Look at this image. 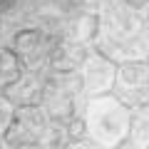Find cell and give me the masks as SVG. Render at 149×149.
<instances>
[{
	"label": "cell",
	"instance_id": "1",
	"mask_svg": "<svg viewBox=\"0 0 149 149\" xmlns=\"http://www.w3.org/2000/svg\"><path fill=\"white\" fill-rule=\"evenodd\" d=\"M97 50L112 62H134L149 57V32L142 13L129 0H102Z\"/></svg>",
	"mask_w": 149,
	"mask_h": 149
},
{
	"label": "cell",
	"instance_id": "2",
	"mask_svg": "<svg viewBox=\"0 0 149 149\" xmlns=\"http://www.w3.org/2000/svg\"><path fill=\"white\" fill-rule=\"evenodd\" d=\"M82 119H85L87 139L95 149H119L129 137L132 109L122 104L114 95H104L87 100Z\"/></svg>",
	"mask_w": 149,
	"mask_h": 149
},
{
	"label": "cell",
	"instance_id": "3",
	"mask_svg": "<svg viewBox=\"0 0 149 149\" xmlns=\"http://www.w3.org/2000/svg\"><path fill=\"white\" fill-rule=\"evenodd\" d=\"M82 100L87 97L80 72H47L40 104L55 124H70L72 119H77Z\"/></svg>",
	"mask_w": 149,
	"mask_h": 149
},
{
	"label": "cell",
	"instance_id": "4",
	"mask_svg": "<svg viewBox=\"0 0 149 149\" xmlns=\"http://www.w3.org/2000/svg\"><path fill=\"white\" fill-rule=\"evenodd\" d=\"M52 127H55V122L50 119L47 112L42 109V104L17 107L3 144L8 149H17V147H27V144L50 142Z\"/></svg>",
	"mask_w": 149,
	"mask_h": 149
},
{
	"label": "cell",
	"instance_id": "5",
	"mask_svg": "<svg viewBox=\"0 0 149 149\" xmlns=\"http://www.w3.org/2000/svg\"><path fill=\"white\" fill-rule=\"evenodd\" d=\"M114 97L122 104H127L129 109L149 104V62L147 60L122 62L117 67Z\"/></svg>",
	"mask_w": 149,
	"mask_h": 149
},
{
	"label": "cell",
	"instance_id": "6",
	"mask_svg": "<svg viewBox=\"0 0 149 149\" xmlns=\"http://www.w3.org/2000/svg\"><path fill=\"white\" fill-rule=\"evenodd\" d=\"M82 87H85V97L95 100V97H104L114 90V80H117V67L109 57L95 52L87 57L85 67L80 70Z\"/></svg>",
	"mask_w": 149,
	"mask_h": 149
},
{
	"label": "cell",
	"instance_id": "7",
	"mask_svg": "<svg viewBox=\"0 0 149 149\" xmlns=\"http://www.w3.org/2000/svg\"><path fill=\"white\" fill-rule=\"evenodd\" d=\"M90 55L92 52L85 50L82 42L60 37L47 55V67H50V72H80Z\"/></svg>",
	"mask_w": 149,
	"mask_h": 149
},
{
	"label": "cell",
	"instance_id": "8",
	"mask_svg": "<svg viewBox=\"0 0 149 149\" xmlns=\"http://www.w3.org/2000/svg\"><path fill=\"white\" fill-rule=\"evenodd\" d=\"M45 77L42 67H30V72H22V77L17 82H13L8 87V100L15 107H30V104H40L42 102V87H45Z\"/></svg>",
	"mask_w": 149,
	"mask_h": 149
},
{
	"label": "cell",
	"instance_id": "9",
	"mask_svg": "<svg viewBox=\"0 0 149 149\" xmlns=\"http://www.w3.org/2000/svg\"><path fill=\"white\" fill-rule=\"evenodd\" d=\"M127 144H132L137 149H149V104L132 109Z\"/></svg>",
	"mask_w": 149,
	"mask_h": 149
},
{
	"label": "cell",
	"instance_id": "10",
	"mask_svg": "<svg viewBox=\"0 0 149 149\" xmlns=\"http://www.w3.org/2000/svg\"><path fill=\"white\" fill-rule=\"evenodd\" d=\"M22 60L15 55L13 47H0V87H10L22 77Z\"/></svg>",
	"mask_w": 149,
	"mask_h": 149
},
{
	"label": "cell",
	"instance_id": "11",
	"mask_svg": "<svg viewBox=\"0 0 149 149\" xmlns=\"http://www.w3.org/2000/svg\"><path fill=\"white\" fill-rule=\"evenodd\" d=\"M15 109L17 107L8 100V95H0V142L5 139L8 129H10V122H13V117H15Z\"/></svg>",
	"mask_w": 149,
	"mask_h": 149
},
{
	"label": "cell",
	"instance_id": "12",
	"mask_svg": "<svg viewBox=\"0 0 149 149\" xmlns=\"http://www.w3.org/2000/svg\"><path fill=\"white\" fill-rule=\"evenodd\" d=\"M62 149H95V147H92L90 139H67V144Z\"/></svg>",
	"mask_w": 149,
	"mask_h": 149
},
{
	"label": "cell",
	"instance_id": "13",
	"mask_svg": "<svg viewBox=\"0 0 149 149\" xmlns=\"http://www.w3.org/2000/svg\"><path fill=\"white\" fill-rule=\"evenodd\" d=\"M139 13H142L144 27H147V32H149V0H147V3H144V5H142V10H139Z\"/></svg>",
	"mask_w": 149,
	"mask_h": 149
},
{
	"label": "cell",
	"instance_id": "14",
	"mask_svg": "<svg viewBox=\"0 0 149 149\" xmlns=\"http://www.w3.org/2000/svg\"><path fill=\"white\" fill-rule=\"evenodd\" d=\"M17 149H55L50 142H40V144H27V147H17Z\"/></svg>",
	"mask_w": 149,
	"mask_h": 149
},
{
	"label": "cell",
	"instance_id": "15",
	"mask_svg": "<svg viewBox=\"0 0 149 149\" xmlns=\"http://www.w3.org/2000/svg\"><path fill=\"white\" fill-rule=\"evenodd\" d=\"M122 149H137V147H132V144H127V142H124V147Z\"/></svg>",
	"mask_w": 149,
	"mask_h": 149
},
{
	"label": "cell",
	"instance_id": "16",
	"mask_svg": "<svg viewBox=\"0 0 149 149\" xmlns=\"http://www.w3.org/2000/svg\"><path fill=\"white\" fill-rule=\"evenodd\" d=\"M90 3H92V5H97V3H102V0H90Z\"/></svg>",
	"mask_w": 149,
	"mask_h": 149
},
{
	"label": "cell",
	"instance_id": "17",
	"mask_svg": "<svg viewBox=\"0 0 149 149\" xmlns=\"http://www.w3.org/2000/svg\"><path fill=\"white\" fill-rule=\"evenodd\" d=\"M147 62H149V57H147Z\"/></svg>",
	"mask_w": 149,
	"mask_h": 149
}]
</instances>
